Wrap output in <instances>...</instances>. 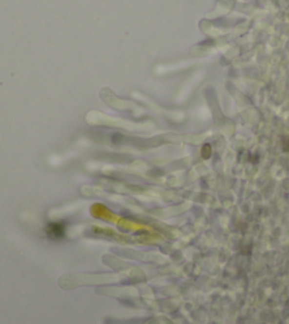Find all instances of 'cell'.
I'll list each match as a JSON object with an SVG mask.
<instances>
[{
    "label": "cell",
    "mask_w": 289,
    "mask_h": 324,
    "mask_svg": "<svg viewBox=\"0 0 289 324\" xmlns=\"http://www.w3.org/2000/svg\"><path fill=\"white\" fill-rule=\"evenodd\" d=\"M45 235L48 236L51 240H60L65 236V226L64 223L60 222H53L50 225H47L45 228Z\"/></svg>",
    "instance_id": "6da1fadb"
}]
</instances>
